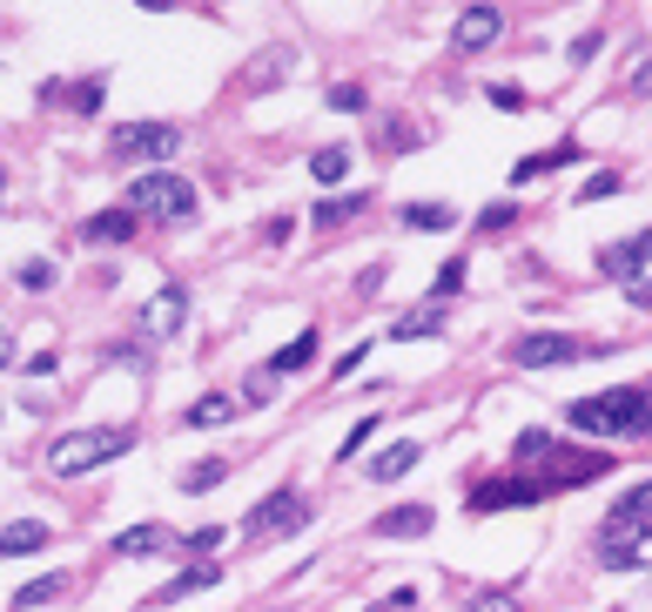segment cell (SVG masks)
<instances>
[{
  "label": "cell",
  "instance_id": "obj_1",
  "mask_svg": "<svg viewBox=\"0 0 652 612\" xmlns=\"http://www.w3.org/2000/svg\"><path fill=\"white\" fill-rule=\"evenodd\" d=\"M605 572H639L652 565V485H632L619 505L599 518V539H592Z\"/></svg>",
  "mask_w": 652,
  "mask_h": 612
},
{
  "label": "cell",
  "instance_id": "obj_2",
  "mask_svg": "<svg viewBox=\"0 0 652 612\" xmlns=\"http://www.w3.org/2000/svg\"><path fill=\"white\" fill-rule=\"evenodd\" d=\"M512 465H518L525 478H539L545 491H571V485H586V478H605V472H612V451H571V444H558L552 431H518Z\"/></svg>",
  "mask_w": 652,
  "mask_h": 612
},
{
  "label": "cell",
  "instance_id": "obj_3",
  "mask_svg": "<svg viewBox=\"0 0 652 612\" xmlns=\"http://www.w3.org/2000/svg\"><path fill=\"white\" fill-rule=\"evenodd\" d=\"M565 425L571 431H592V438H639L652 425V391L612 384V391H592V397H571L565 404Z\"/></svg>",
  "mask_w": 652,
  "mask_h": 612
},
{
  "label": "cell",
  "instance_id": "obj_4",
  "mask_svg": "<svg viewBox=\"0 0 652 612\" xmlns=\"http://www.w3.org/2000/svg\"><path fill=\"white\" fill-rule=\"evenodd\" d=\"M135 451V431L122 425H95V431H61L54 444H48V472L54 478H88V472H101V465H114V457H128Z\"/></svg>",
  "mask_w": 652,
  "mask_h": 612
},
{
  "label": "cell",
  "instance_id": "obj_5",
  "mask_svg": "<svg viewBox=\"0 0 652 612\" xmlns=\"http://www.w3.org/2000/svg\"><path fill=\"white\" fill-rule=\"evenodd\" d=\"M619 343H592V336H558V330H531L512 343V364L518 370H565V364H592V357H612Z\"/></svg>",
  "mask_w": 652,
  "mask_h": 612
},
{
  "label": "cell",
  "instance_id": "obj_6",
  "mask_svg": "<svg viewBox=\"0 0 652 612\" xmlns=\"http://www.w3.org/2000/svg\"><path fill=\"white\" fill-rule=\"evenodd\" d=\"M128 209L156 222H196V182L175 169H148L142 182H128Z\"/></svg>",
  "mask_w": 652,
  "mask_h": 612
},
{
  "label": "cell",
  "instance_id": "obj_7",
  "mask_svg": "<svg viewBox=\"0 0 652 612\" xmlns=\"http://www.w3.org/2000/svg\"><path fill=\"white\" fill-rule=\"evenodd\" d=\"M182 148V128L175 122H122L108 135V156L114 162H169Z\"/></svg>",
  "mask_w": 652,
  "mask_h": 612
},
{
  "label": "cell",
  "instance_id": "obj_8",
  "mask_svg": "<svg viewBox=\"0 0 652 612\" xmlns=\"http://www.w3.org/2000/svg\"><path fill=\"white\" fill-rule=\"evenodd\" d=\"M552 491L539 485V478H525V472H505V478H484L478 491H471V512L484 518V512H518V505H545Z\"/></svg>",
  "mask_w": 652,
  "mask_h": 612
},
{
  "label": "cell",
  "instance_id": "obj_9",
  "mask_svg": "<svg viewBox=\"0 0 652 612\" xmlns=\"http://www.w3.org/2000/svg\"><path fill=\"white\" fill-rule=\"evenodd\" d=\"M310 525V505L296 499V491H270L256 512H249V531L256 539H290V531H303Z\"/></svg>",
  "mask_w": 652,
  "mask_h": 612
},
{
  "label": "cell",
  "instance_id": "obj_10",
  "mask_svg": "<svg viewBox=\"0 0 652 612\" xmlns=\"http://www.w3.org/2000/svg\"><path fill=\"white\" fill-rule=\"evenodd\" d=\"M645 262H652V229H632L626 243H605V249H599V277H612V283H639Z\"/></svg>",
  "mask_w": 652,
  "mask_h": 612
},
{
  "label": "cell",
  "instance_id": "obj_11",
  "mask_svg": "<svg viewBox=\"0 0 652 612\" xmlns=\"http://www.w3.org/2000/svg\"><path fill=\"white\" fill-rule=\"evenodd\" d=\"M497 34H505V14L497 8H465L457 27H451V48L457 54H484V48H497Z\"/></svg>",
  "mask_w": 652,
  "mask_h": 612
},
{
  "label": "cell",
  "instance_id": "obj_12",
  "mask_svg": "<svg viewBox=\"0 0 652 612\" xmlns=\"http://www.w3.org/2000/svg\"><path fill=\"white\" fill-rule=\"evenodd\" d=\"M182 323H188V290H182V283H162L156 296L142 303V330H148V336H175Z\"/></svg>",
  "mask_w": 652,
  "mask_h": 612
},
{
  "label": "cell",
  "instance_id": "obj_13",
  "mask_svg": "<svg viewBox=\"0 0 652 612\" xmlns=\"http://www.w3.org/2000/svg\"><path fill=\"white\" fill-rule=\"evenodd\" d=\"M431 525H438V512H431V505H391V512H377V518H370L377 539H425Z\"/></svg>",
  "mask_w": 652,
  "mask_h": 612
},
{
  "label": "cell",
  "instance_id": "obj_14",
  "mask_svg": "<svg viewBox=\"0 0 652 612\" xmlns=\"http://www.w3.org/2000/svg\"><path fill=\"white\" fill-rule=\"evenodd\" d=\"M370 203H377L370 188H350V196H323V203L310 209V222H317L323 236H330V229H350L357 216H370Z\"/></svg>",
  "mask_w": 652,
  "mask_h": 612
},
{
  "label": "cell",
  "instance_id": "obj_15",
  "mask_svg": "<svg viewBox=\"0 0 652 612\" xmlns=\"http://www.w3.org/2000/svg\"><path fill=\"white\" fill-rule=\"evenodd\" d=\"M175 546V531L169 525H156V518H148V525H128V531H114V559H148V552H169Z\"/></svg>",
  "mask_w": 652,
  "mask_h": 612
},
{
  "label": "cell",
  "instance_id": "obj_16",
  "mask_svg": "<svg viewBox=\"0 0 652 612\" xmlns=\"http://www.w3.org/2000/svg\"><path fill=\"white\" fill-rule=\"evenodd\" d=\"M216 579H222V565H216V559H196V565H182L175 579H169V586L156 592V605H182L188 592H209Z\"/></svg>",
  "mask_w": 652,
  "mask_h": 612
},
{
  "label": "cell",
  "instance_id": "obj_17",
  "mask_svg": "<svg viewBox=\"0 0 652 612\" xmlns=\"http://www.w3.org/2000/svg\"><path fill=\"white\" fill-rule=\"evenodd\" d=\"M417 465H425V444L404 438V444H391V451H377V457H370V478H377V485H397V478H410Z\"/></svg>",
  "mask_w": 652,
  "mask_h": 612
},
{
  "label": "cell",
  "instance_id": "obj_18",
  "mask_svg": "<svg viewBox=\"0 0 652 612\" xmlns=\"http://www.w3.org/2000/svg\"><path fill=\"white\" fill-rule=\"evenodd\" d=\"M128 236H135V209H128V203L82 222V243H101V249H108V243H128Z\"/></svg>",
  "mask_w": 652,
  "mask_h": 612
},
{
  "label": "cell",
  "instance_id": "obj_19",
  "mask_svg": "<svg viewBox=\"0 0 652 612\" xmlns=\"http://www.w3.org/2000/svg\"><path fill=\"white\" fill-rule=\"evenodd\" d=\"M438 330H444V303L431 296V303H417V310H404L391 323V343H417V336H438Z\"/></svg>",
  "mask_w": 652,
  "mask_h": 612
},
{
  "label": "cell",
  "instance_id": "obj_20",
  "mask_svg": "<svg viewBox=\"0 0 652 612\" xmlns=\"http://www.w3.org/2000/svg\"><path fill=\"white\" fill-rule=\"evenodd\" d=\"M54 539V531L41 518H14V525H0V559H21V552H41Z\"/></svg>",
  "mask_w": 652,
  "mask_h": 612
},
{
  "label": "cell",
  "instance_id": "obj_21",
  "mask_svg": "<svg viewBox=\"0 0 652 612\" xmlns=\"http://www.w3.org/2000/svg\"><path fill=\"white\" fill-rule=\"evenodd\" d=\"M67 592V572H41V579H27L21 592H14V612H34V605H48V599H61Z\"/></svg>",
  "mask_w": 652,
  "mask_h": 612
},
{
  "label": "cell",
  "instance_id": "obj_22",
  "mask_svg": "<svg viewBox=\"0 0 652 612\" xmlns=\"http://www.w3.org/2000/svg\"><path fill=\"white\" fill-rule=\"evenodd\" d=\"M565 162H579V142H558V148H545V156H525V162L512 169V182H531V175H545V169H565Z\"/></svg>",
  "mask_w": 652,
  "mask_h": 612
},
{
  "label": "cell",
  "instance_id": "obj_23",
  "mask_svg": "<svg viewBox=\"0 0 652 612\" xmlns=\"http://www.w3.org/2000/svg\"><path fill=\"white\" fill-rule=\"evenodd\" d=\"M243 411V397H202V404H188V425H196V431H209V425H229V417H236Z\"/></svg>",
  "mask_w": 652,
  "mask_h": 612
},
{
  "label": "cell",
  "instance_id": "obj_24",
  "mask_svg": "<svg viewBox=\"0 0 652 612\" xmlns=\"http://www.w3.org/2000/svg\"><path fill=\"white\" fill-rule=\"evenodd\" d=\"M317 343H323L317 330H303V336L290 343L283 357H270V364H276V377H296V370H310V364H317Z\"/></svg>",
  "mask_w": 652,
  "mask_h": 612
},
{
  "label": "cell",
  "instance_id": "obj_25",
  "mask_svg": "<svg viewBox=\"0 0 652 612\" xmlns=\"http://www.w3.org/2000/svg\"><path fill=\"white\" fill-rule=\"evenodd\" d=\"M404 229H457L451 203H404Z\"/></svg>",
  "mask_w": 652,
  "mask_h": 612
},
{
  "label": "cell",
  "instance_id": "obj_26",
  "mask_svg": "<svg viewBox=\"0 0 652 612\" xmlns=\"http://www.w3.org/2000/svg\"><path fill=\"white\" fill-rule=\"evenodd\" d=\"M310 175L330 188V182H343V175H350V148H343V142H330V148H317V156H310Z\"/></svg>",
  "mask_w": 652,
  "mask_h": 612
},
{
  "label": "cell",
  "instance_id": "obj_27",
  "mask_svg": "<svg viewBox=\"0 0 652 612\" xmlns=\"http://www.w3.org/2000/svg\"><path fill=\"white\" fill-rule=\"evenodd\" d=\"M465 277H471V262H465V256H451L444 270H438V283H431V296H438V303H451L457 290H465Z\"/></svg>",
  "mask_w": 652,
  "mask_h": 612
},
{
  "label": "cell",
  "instance_id": "obj_28",
  "mask_svg": "<svg viewBox=\"0 0 652 612\" xmlns=\"http://www.w3.org/2000/svg\"><path fill=\"white\" fill-rule=\"evenodd\" d=\"M222 478H229L222 457H202V465H188V472H182V491H209V485H222Z\"/></svg>",
  "mask_w": 652,
  "mask_h": 612
},
{
  "label": "cell",
  "instance_id": "obj_29",
  "mask_svg": "<svg viewBox=\"0 0 652 612\" xmlns=\"http://www.w3.org/2000/svg\"><path fill=\"white\" fill-rule=\"evenodd\" d=\"M270 391H276V364H256L243 384V404H270Z\"/></svg>",
  "mask_w": 652,
  "mask_h": 612
},
{
  "label": "cell",
  "instance_id": "obj_30",
  "mask_svg": "<svg viewBox=\"0 0 652 612\" xmlns=\"http://www.w3.org/2000/svg\"><path fill=\"white\" fill-rule=\"evenodd\" d=\"M619 188H626L619 175H612V169H599L592 182H579V203H605V196H619Z\"/></svg>",
  "mask_w": 652,
  "mask_h": 612
},
{
  "label": "cell",
  "instance_id": "obj_31",
  "mask_svg": "<svg viewBox=\"0 0 652 612\" xmlns=\"http://www.w3.org/2000/svg\"><path fill=\"white\" fill-rule=\"evenodd\" d=\"M478 229H484V236H491V229H518V203H484Z\"/></svg>",
  "mask_w": 652,
  "mask_h": 612
},
{
  "label": "cell",
  "instance_id": "obj_32",
  "mask_svg": "<svg viewBox=\"0 0 652 612\" xmlns=\"http://www.w3.org/2000/svg\"><path fill=\"white\" fill-rule=\"evenodd\" d=\"M48 283H54V262H41V256L21 262V290H48Z\"/></svg>",
  "mask_w": 652,
  "mask_h": 612
},
{
  "label": "cell",
  "instance_id": "obj_33",
  "mask_svg": "<svg viewBox=\"0 0 652 612\" xmlns=\"http://www.w3.org/2000/svg\"><path fill=\"white\" fill-rule=\"evenodd\" d=\"M330 108H343V114H357V108H364V88H357V82H336V88H330Z\"/></svg>",
  "mask_w": 652,
  "mask_h": 612
},
{
  "label": "cell",
  "instance_id": "obj_34",
  "mask_svg": "<svg viewBox=\"0 0 652 612\" xmlns=\"http://www.w3.org/2000/svg\"><path fill=\"white\" fill-rule=\"evenodd\" d=\"M417 142H425V135H417L410 122H391V135H377V148H417Z\"/></svg>",
  "mask_w": 652,
  "mask_h": 612
},
{
  "label": "cell",
  "instance_id": "obj_35",
  "mask_svg": "<svg viewBox=\"0 0 652 612\" xmlns=\"http://www.w3.org/2000/svg\"><path fill=\"white\" fill-rule=\"evenodd\" d=\"M182 546H188V552H216V546H222V525H196Z\"/></svg>",
  "mask_w": 652,
  "mask_h": 612
},
{
  "label": "cell",
  "instance_id": "obj_36",
  "mask_svg": "<svg viewBox=\"0 0 652 612\" xmlns=\"http://www.w3.org/2000/svg\"><path fill=\"white\" fill-rule=\"evenodd\" d=\"M370 431H377V417H364V425H350V438H343V451H336V457H357V451L370 444Z\"/></svg>",
  "mask_w": 652,
  "mask_h": 612
},
{
  "label": "cell",
  "instance_id": "obj_37",
  "mask_svg": "<svg viewBox=\"0 0 652 612\" xmlns=\"http://www.w3.org/2000/svg\"><path fill=\"white\" fill-rule=\"evenodd\" d=\"M599 48H605V34H579V41H571V68H586Z\"/></svg>",
  "mask_w": 652,
  "mask_h": 612
},
{
  "label": "cell",
  "instance_id": "obj_38",
  "mask_svg": "<svg viewBox=\"0 0 652 612\" xmlns=\"http://www.w3.org/2000/svg\"><path fill=\"white\" fill-rule=\"evenodd\" d=\"M74 108H82V114H95V108H101V74H95V82H82V88H74Z\"/></svg>",
  "mask_w": 652,
  "mask_h": 612
},
{
  "label": "cell",
  "instance_id": "obj_39",
  "mask_svg": "<svg viewBox=\"0 0 652 612\" xmlns=\"http://www.w3.org/2000/svg\"><path fill=\"white\" fill-rule=\"evenodd\" d=\"M290 229H296V216H270V222H262V243H283Z\"/></svg>",
  "mask_w": 652,
  "mask_h": 612
},
{
  "label": "cell",
  "instance_id": "obj_40",
  "mask_svg": "<svg viewBox=\"0 0 652 612\" xmlns=\"http://www.w3.org/2000/svg\"><path fill=\"white\" fill-rule=\"evenodd\" d=\"M471 612H518V599H512V592H491V599H478Z\"/></svg>",
  "mask_w": 652,
  "mask_h": 612
},
{
  "label": "cell",
  "instance_id": "obj_41",
  "mask_svg": "<svg viewBox=\"0 0 652 612\" xmlns=\"http://www.w3.org/2000/svg\"><path fill=\"white\" fill-rule=\"evenodd\" d=\"M626 296H632V310H652V283H626Z\"/></svg>",
  "mask_w": 652,
  "mask_h": 612
},
{
  "label": "cell",
  "instance_id": "obj_42",
  "mask_svg": "<svg viewBox=\"0 0 652 612\" xmlns=\"http://www.w3.org/2000/svg\"><path fill=\"white\" fill-rule=\"evenodd\" d=\"M632 95H652V61H639V68H632Z\"/></svg>",
  "mask_w": 652,
  "mask_h": 612
},
{
  "label": "cell",
  "instance_id": "obj_43",
  "mask_svg": "<svg viewBox=\"0 0 652 612\" xmlns=\"http://www.w3.org/2000/svg\"><path fill=\"white\" fill-rule=\"evenodd\" d=\"M8 364H14V351H8V343H0V370H8Z\"/></svg>",
  "mask_w": 652,
  "mask_h": 612
},
{
  "label": "cell",
  "instance_id": "obj_44",
  "mask_svg": "<svg viewBox=\"0 0 652 612\" xmlns=\"http://www.w3.org/2000/svg\"><path fill=\"white\" fill-rule=\"evenodd\" d=\"M370 612H397V605H370Z\"/></svg>",
  "mask_w": 652,
  "mask_h": 612
},
{
  "label": "cell",
  "instance_id": "obj_45",
  "mask_svg": "<svg viewBox=\"0 0 652 612\" xmlns=\"http://www.w3.org/2000/svg\"><path fill=\"white\" fill-rule=\"evenodd\" d=\"M0 188H8V175H0Z\"/></svg>",
  "mask_w": 652,
  "mask_h": 612
}]
</instances>
